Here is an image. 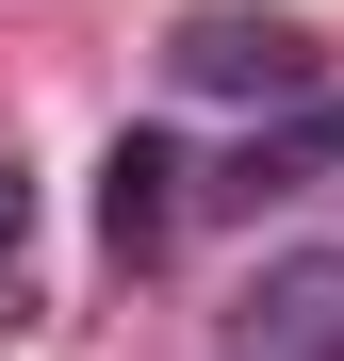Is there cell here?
I'll use <instances>...</instances> for the list:
<instances>
[{
  "mask_svg": "<svg viewBox=\"0 0 344 361\" xmlns=\"http://www.w3.org/2000/svg\"><path fill=\"white\" fill-rule=\"evenodd\" d=\"M164 66H181V99H312V33H295V17H246V0H213V17L164 33Z\"/></svg>",
  "mask_w": 344,
  "mask_h": 361,
  "instance_id": "1",
  "label": "cell"
},
{
  "mask_svg": "<svg viewBox=\"0 0 344 361\" xmlns=\"http://www.w3.org/2000/svg\"><path fill=\"white\" fill-rule=\"evenodd\" d=\"M229 345H246V361H344V247L262 263L246 295H229Z\"/></svg>",
  "mask_w": 344,
  "mask_h": 361,
  "instance_id": "2",
  "label": "cell"
},
{
  "mask_svg": "<svg viewBox=\"0 0 344 361\" xmlns=\"http://www.w3.org/2000/svg\"><path fill=\"white\" fill-rule=\"evenodd\" d=\"M98 230H115V263H164V230H181V148H164V132H115Z\"/></svg>",
  "mask_w": 344,
  "mask_h": 361,
  "instance_id": "3",
  "label": "cell"
},
{
  "mask_svg": "<svg viewBox=\"0 0 344 361\" xmlns=\"http://www.w3.org/2000/svg\"><path fill=\"white\" fill-rule=\"evenodd\" d=\"M344 180V99H295L279 132H246V197H328Z\"/></svg>",
  "mask_w": 344,
  "mask_h": 361,
  "instance_id": "4",
  "label": "cell"
},
{
  "mask_svg": "<svg viewBox=\"0 0 344 361\" xmlns=\"http://www.w3.org/2000/svg\"><path fill=\"white\" fill-rule=\"evenodd\" d=\"M17 247H33V180H17V148H0V279H17Z\"/></svg>",
  "mask_w": 344,
  "mask_h": 361,
  "instance_id": "5",
  "label": "cell"
}]
</instances>
